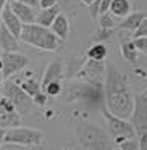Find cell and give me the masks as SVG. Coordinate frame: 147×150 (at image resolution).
<instances>
[{
    "label": "cell",
    "mask_w": 147,
    "mask_h": 150,
    "mask_svg": "<svg viewBox=\"0 0 147 150\" xmlns=\"http://www.w3.org/2000/svg\"><path fill=\"white\" fill-rule=\"evenodd\" d=\"M62 89H63V82H52V84H49L47 87H44L42 91L45 92L49 97H58V95L62 94Z\"/></svg>",
    "instance_id": "obj_25"
},
{
    "label": "cell",
    "mask_w": 147,
    "mask_h": 150,
    "mask_svg": "<svg viewBox=\"0 0 147 150\" xmlns=\"http://www.w3.org/2000/svg\"><path fill=\"white\" fill-rule=\"evenodd\" d=\"M100 2L102 0H94V2L89 5V15H91V18H94V20H99V16H100Z\"/></svg>",
    "instance_id": "obj_28"
},
{
    "label": "cell",
    "mask_w": 147,
    "mask_h": 150,
    "mask_svg": "<svg viewBox=\"0 0 147 150\" xmlns=\"http://www.w3.org/2000/svg\"><path fill=\"white\" fill-rule=\"evenodd\" d=\"M62 13V8L60 5H53L50 8H39V13H37V18H36V23L40 24V26H45V28H50L52 23L55 21V18Z\"/></svg>",
    "instance_id": "obj_16"
},
{
    "label": "cell",
    "mask_w": 147,
    "mask_h": 150,
    "mask_svg": "<svg viewBox=\"0 0 147 150\" xmlns=\"http://www.w3.org/2000/svg\"><path fill=\"white\" fill-rule=\"evenodd\" d=\"M50 31H52L62 42L66 40L68 36H70V20H68V16H65L63 13H60L58 16L55 18V21L52 23Z\"/></svg>",
    "instance_id": "obj_17"
},
{
    "label": "cell",
    "mask_w": 147,
    "mask_h": 150,
    "mask_svg": "<svg viewBox=\"0 0 147 150\" xmlns=\"http://www.w3.org/2000/svg\"><path fill=\"white\" fill-rule=\"evenodd\" d=\"M118 147L121 150H139V140H136L134 137H128V139L121 140Z\"/></svg>",
    "instance_id": "obj_26"
},
{
    "label": "cell",
    "mask_w": 147,
    "mask_h": 150,
    "mask_svg": "<svg viewBox=\"0 0 147 150\" xmlns=\"http://www.w3.org/2000/svg\"><path fill=\"white\" fill-rule=\"evenodd\" d=\"M4 81H5V78H4V71H2V68H0V89H2V86H4Z\"/></svg>",
    "instance_id": "obj_37"
},
{
    "label": "cell",
    "mask_w": 147,
    "mask_h": 150,
    "mask_svg": "<svg viewBox=\"0 0 147 150\" xmlns=\"http://www.w3.org/2000/svg\"><path fill=\"white\" fill-rule=\"evenodd\" d=\"M76 139L84 150H111L113 140L104 127L81 121L76 126Z\"/></svg>",
    "instance_id": "obj_4"
},
{
    "label": "cell",
    "mask_w": 147,
    "mask_h": 150,
    "mask_svg": "<svg viewBox=\"0 0 147 150\" xmlns=\"http://www.w3.org/2000/svg\"><path fill=\"white\" fill-rule=\"evenodd\" d=\"M2 94L7 95V97L13 102V105L16 107L18 113H20L21 116L31 115V113H33V110H34V107H36L33 97H31V95L28 94L23 87H21L18 81H11V79L4 81V86H2Z\"/></svg>",
    "instance_id": "obj_5"
},
{
    "label": "cell",
    "mask_w": 147,
    "mask_h": 150,
    "mask_svg": "<svg viewBox=\"0 0 147 150\" xmlns=\"http://www.w3.org/2000/svg\"><path fill=\"white\" fill-rule=\"evenodd\" d=\"M111 36H113V29L99 28V29L95 31L94 34H92V40H94V42H102V44H105L107 40L111 39Z\"/></svg>",
    "instance_id": "obj_24"
},
{
    "label": "cell",
    "mask_w": 147,
    "mask_h": 150,
    "mask_svg": "<svg viewBox=\"0 0 147 150\" xmlns=\"http://www.w3.org/2000/svg\"><path fill=\"white\" fill-rule=\"evenodd\" d=\"M57 5V0H39V8H50Z\"/></svg>",
    "instance_id": "obj_33"
},
{
    "label": "cell",
    "mask_w": 147,
    "mask_h": 150,
    "mask_svg": "<svg viewBox=\"0 0 147 150\" xmlns=\"http://www.w3.org/2000/svg\"><path fill=\"white\" fill-rule=\"evenodd\" d=\"M81 2H82L84 5H87V7H89V5H91L92 2H94V0H81Z\"/></svg>",
    "instance_id": "obj_38"
},
{
    "label": "cell",
    "mask_w": 147,
    "mask_h": 150,
    "mask_svg": "<svg viewBox=\"0 0 147 150\" xmlns=\"http://www.w3.org/2000/svg\"><path fill=\"white\" fill-rule=\"evenodd\" d=\"M108 11H110L115 18H121V20H123L124 16H128V15L133 11V4H131L129 0H113Z\"/></svg>",
    "instance_id": "obj_19"
},
{
    "label": "cell",
    "mask_w": 147,
    "mask_h": 150,
    "mask_svg": "<svg viewBox=\"0 0 147 150\" xmlns=\"http://www.w3.org/2000/svg\"><path fill=\"white\" fill-rule=\"evenodd\" d=\"M7 4H8V0H0V23H2V13H4V8Z\"/></svg>",
    "instance_id": "obj_36"
},
{
    "label": "cell",
    "mask_w": 147,
    "mask_h": 150,
    "mask_svg": "<svg viewBox=\"0 0 147 150\" xmlns=\"http://www.w3.org/2000/svg\"><path fill=\"white\" fill-rule=\"evenodd\" d=\"M111 150H121V149H120V147H113Z\"/></svg>",
    "instance_id": "obj_39"
},
{
    "label": "cell",
    "mask_w": 147,
    "mask_h": 150,
    "mask_svg": "<svg viewBox=\"0 0 147 150\" xmlns=\"http://www.w3.org/2000/svg\"><path fill=\"white\" fill-rule=\"evenodd\" d=\"M18 2H24V4L31 5L34 8H39V0H18Z\"/></svg>",
    "instance_id": "obj_35"
},
{
    "label": "cell",
    "mask_w": 147,
    "mask_h": 150,
    "mask_svg": "<svg viewBox=\"0 0 147 150\" xmlns=\"http://www.w3.org/2000/svg\"><path fill=\"white\" fill-rule=\"evenodd\" d=\"M133 37H147V16L141 21L137 29L133 33Z\"/></svg>",
    "instance_id": "obj_29"
},
{
    "label": "cell",
    "mask_w": 147,
    "mask_h": 150,
    "mask_svg": "<svg viewBox=\"0 0 147 150\" xmlns=\"http://www.w3.org/2000/svg\"><path fill=\"white\" fill-rule=\"evenodd\" d=\"M146 16H147V13H144V11H131V13L128 15V16H124L116 26L120 28V29L134 33V31L137 29V26L141 24V21H142Z\"/></svg>",
    "instance_id": "obj_18"
},
{
    "label": "cell",
    "mask_w": 147,
    "mask_h": 150,
    "mask_svg": "<svg viewBox=\"0 0 147 150\" xmlns=\"http://www.w3.org/2000/svg\"><path fill=\"white\" fill-rule=\"evenodd\" d=\"M5 132H7V129L0 126V150H2V145L5 144Z\"/></svg>",
    "instance_id": "obj_34"
},
{
    "label": "cell",
    "mask_w": 147,
    "mask_h": 150,
    "mask_svg": "<svg viewBox=\"0 0 147 150\" xmlns=\"http://www.w3.org/2000/svg\"><path fill=\"white\" fill-rule=\"evenodd\" d=\"M105 73H107V65L105 60H91L87 58V62L79 68V71L76 73V78L79 81L86 82H97V84H104L105 81Z\"/></svg>",
    "instance_id": "obj_8"
},
{
    "label": "cell",
    "mask_w": 147,
    "mask_h": 150,
    "mask_svg": "<svg viewBox=\"0 0 147 150\" xmlns=\"http://www.w3.org/2000/svg\"><path fill=\"white\" fill-rule=\"evenodd\" d=\"M116 26V18L107 11V13H102L99 16V28H105V29H113Z\"/></svg>",
    "instance_id": "obj_23"
},
{
    "label": "cell",
    "mask_w": 147,
    "mask_h": 150,
    "mask_svg": "<svg viewBox=\"0 0 147 150\" xmlns=\"http://www.w3.org/2000/svg\"><path fill=\"white\" fill-rule=\"evenodd\" d=\"M28 65H29V58L21 52H4L2 55V71L5 79L23 71Z\"/></svg>",
    "instance_id": "obj_10"
},
{
    "label": "cell",
    "mask_w": 147,
    "mask_h": 150,
    "mask_svg": "<svg viewBox=\"0 0 147 150\" xmlns=\"http://www.w3.org/2000/svg\"><path fill=\"white\" fill-rule=\"evenodd\" d=\"M8 4H10L13 13L20 18L23 24H33V23H36L37 13H36V8H34V7L24 4V2H18V0H8Z\"/></svg>",
    "instance_id": "obj_13"
},
{
    "label": "cell",
    "mask_w": 147,
    "mask_h": 150,
    "mask_svg": "<svg viewBox=\"0 0 147 150\" xmlns=\"http://www.w3.org/2000/svg\"><path fill=\"white\" fill-rule=\"evenodd\" d=\"M121 55L126 62L129 63H136L137 62V57H139V50L136 49L133 40H124L121 44Z\"/></svg>",
    "instance_id": "obj_21"
},
{
    "label": "cell",
    "mask_w": 147,
    "mask_h": 150,
    "mask_svg": "<svg viewBox=\"0 0 147 150\" xmlns=\"http://www.w3.org/2000/svg\"><path fill=\"white\" fill-rule=\"evenodd\" d=\"M2 23H4L5 26H7L8 29H10L11 33L18 37V39H20L21 31H23V23H21V20L13 13L10 4H7V5H5V8H4V13H2Z\"/></svg>",
    "instance_id": "obj_15"
},
{
    "label": "cell",
    "mask_w": 147,
    "mask_h": 150,
    "mask_svg": "<svg viewBox=\"0 0 147 150\" xmlns=\"http://www.w3.org/2000/svg\"><path fill=\"white\" fill-rule=\"evenodd\" d=\"M65 103H75V102H82L89 107L100 105L102 100L105 102L104 97V84L97 82H86V81H75L70 84L63 86L62 94H60Z\"/></svg>",
    "instance_id": "obj_2"
},
{
    "label": "cell",
    "mask_w": 147,
    "mask_h": 150,
    "mask_svg": "<svg viewBox=\"0 0 147 150\" xmlns=\"http://www.w3.org/2000/svg\"><path fill=\"white\" fill-rule=\"evenodd\" d=\"M44 142V132L42 131L33 129V127H10L5 132V144H15L21 147H36Z\"/></svg>",
    "instance_id": "obj_6"
},
{
    "label": "cell",
    "mask_w": 147,
    "mask_h": 150,
    "mask_svg": "<svg viewBox=\"0 0 147 150\" xmlns=\"http://www.w3.org/2000/svg\"><path fill=\"white\" fill-rule=\"evenodd\" d=\"M104 97L105 107L110 113L120 118L129 120L134 108V95L124 73H121L113 63L107 65L104 81Z\"/></svg>",
    "instance_id": "obj_1"
},
{
    "label": "cell",
    "mask_w": 147,
    "mask_h": 150,
    "mask_svg": "<svg viewBox=\"0 0 147 150\" xmlns=\"http://www.w3.org/2000/svg\"><path fill=\"white\" fill-rule=\"evenodd\" d=\"M0 126L5 129L21 126V115L18 113L13 102L0 92Z\"/></svg>",
    "instance_id": "obj_11"
},
{
    "label": "cell",
    "mask_w": 147,
    "mask_h": 150,
    "mask_svg": "<svg viewBox=\"0 0 147 150\" xmlns=\"http://www.w3.org/2000/svg\"><path fill=\"white\" fill-rule=\"evenodd\" d=\"M133 42L136 49L139 50V53L147 55V37H133Z\"/></svg>",
    "instance_id": "obj_27"
},
{
    "label": "cell",
    "mask_w": 147,
    "mask_h": 150,
    "mask_svg": "<svg viewBox=\"0 0 147 150\" xmlns=\"http://www.w3.org/2000/svg\"><path fill=\"white\" fill-rule=\"evenodd\" d=\"M108 55V50H107V45L102 42H95L94 45H91L87 49V52H86V57L91 60H105Z\"/></svg>",
    "instance_id": "obj_20"
},
{
    "label": "cell",
    "mask_w": 147,
    "mask_h": 150,
    "mask_svg": "<svg viewBox=\"0 0 147 150\" xmlns=\"http://www.w3.org/2000/svg\"><path fill=\"white\" fill-rule=\"evenodd\" d=\"M0 68H2V58H0Z\"/></svg>",
    "instance_id": "obj_40"
},
{
    "label": "cell",
    "mask_w": 147,
    "mask_h": 150,
    "mask_svg": "<svg viewBox=\"0 0 147 150\" xmlns=\"http://www.w3.org/2000/svg\"><path fill=\"white\" fill-rule=\"evenodd\" d=\"M129 121L133 123L137 136L147 132V87L141 94L134 95V108Z\"/></svg>",
    "instance_id": "obj_9"
},
{
    "label": "cell",
    "mask_w": 147,
    "mask_h": 150,
    "mask_svg": "<svg viewBox=\"0 0 147 150\" xmlns=\"http://www.w3.org/2000/svg\"><path fill=\"white\" fill-rule=\"evenodd\" d=\"M63 78H65V66H63V62L60 58H55L47 65L40 86H42V89H44L49 84H52V82H63Z\"/></svg>",
    "instance_id": "obj_12"
},
{
    "label": "cell",
    "mask_w": 147,
    "mask_h": 150,
    "mask_svg": "<svg viewBox=\"0 0 147 150\" xmlns=\"http://www.w3.org/2000/svg\"><path fill=\"white\" fill-rule=\"evenodd\" d=\"M111 2H113V0H102V2H100V15L102 13H107V11L110 10Z\"/></svg>",
    "instance_id": "obj_32"
},
{
    "label": "cell",
    "mask_w": 147,
    "mask_h": 150,
    "mask_svg": "<svg viewBox=\"0 0 147 150\" xmlns=\"http://www.w3.org/2000/svg\"><path fill=\"white\" fill-rule=\"evenodd\" d=\"M2 150H4V149H2Z\"/></svg>",
    "instance_id": "obj_41"
},
{
    "label": "cell",
    "mask_w": 147,
    "mask_h": 150,
    "mask_svg": "<svg viewBox=\"0 0 147 150\" xmlns=\"http://www.w3.org/2000/svg\"><path fill=\"white\" fill-rule=\"evenodd\" d=\"M139 150H147V132L139 134Z\"/></svg>",
    "instance_id": "obj_31"
},
{
    "label": "cell",
    "mask_w": 147,
    "mask_h": 150,
    "mask_svg": "<svg viewBox=\"0 0 147 150\" xmlns=\"http://www.w3.org/2000/svg\"><path fill=\"white\" fill-rule=\"evenodd\" d=\"M20 40L31 47L45 50V52H57L62 45V40L50 31V28L40 26L37 23L23 24Z\"/></svg>",
    "instance_id": "obj_3"
},
{
    "label": "cell",
    "mask_w": 147,
    "mask_h": 150,
    "mask_svg": "<svg viewBox=\"0 0 147 150\" xmlns=\"http://www.w3.org/2000/svg\"><path fill=\"white\" fill-rule=\"evenodd\" d=\"M102 116L105 118L107 121V126H108V132L115 137V142L120 144L123 139H128V137H134L136 136V129H134L133 123L124 118H120L116 115L110 113L107 110V107H102Z\"/></svg>",
    "instance_id": "obj_7"
},
{
    "label": "cell",
    "mask_w": 147,
    "mask_h": 150,
    "mask_svg": "<svg viewBox=\"0 0 147 150\" xmlns=\"http://www.w3.org/2000/svg\"><path fill=\"white\" fill-rule=\"evenodd\" d=\"M33 100H34V103H36V107H45L47 100H49V95H47L44 91H40L37 95L33 97Z\"/></svg>",
    "instance_id": "obj_30"
},
{
    "label": "cell",
    "mask_w": 147,
    "mask_h": 150,
    "mask_svg": "<svg viewBox=\"0 0 147 150\" xmlns=\"http://www.w3.org/2000/svg\"><path fill=\"white\" fill-rule=\"evenodd\" d=\"M0 49L4 52H20L21 49L20 39L4 23H0Z\"/></svg>",
    "instance_id": "obj_14"
},
{
    "label": "cell",
    "mask_w": 147,
    "mask_h": 150,
    "mask_svg": "<svg viewBox=\"0 0 147 150\" xmlns=\"http://www.w3.org/2000/svg\"><path fill=\"white\" fill-rule=\"evenodd\" d=\"M18 82H20V86L31 95V97L37 95L40 91H42V86H40V82H37L36 79H33V78H31V79H26V81H18Z\"/></svg>",
    "instance_id": "obj_22"
}]
</instances>
